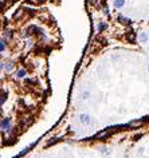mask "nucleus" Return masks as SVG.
Segmentation results:
<instances>
[{"mask_svg":"<svg viewBox=\"0 0 149 158\" xmlns=\"http://www.w3.org/2000/svg\"><path fill=\"white\" fill-rule=\"evenodd\" d=\"M89 95H90L89 91H85V93L82 94V98H83V99H87V98H89Z\"/></svg>","mask_w":149,"mask_h":158,"instance_id":"11","label":"nucleus"},{"mask_svg":"<svg viewBox=\"0 0 149 158\" xmlns=\"http://www.w3.org/2000/svg\"><path fill=\"white\" fill-rule=\"evenodd\" d=\"M5 99H7V95H5V94H2V95H0V106L5 102Z\"/></svg>","mask_w":149,"mask_h":158,"instance_id":"9","label":"nucleus"},{"mask_svg":"<svg viewBox=\"0 0 149 158\" xmlns=\"http://www.w3.org/2000/svg\"><path fill=\"white\" fill-rule=\"evenodd\" d=\"M42 2H45V0H42Z\"/></svg>","mask_w":149,"mask_h":158,"instance_id":"14","label":"nucleus"},{"mask_svg":"<svg viewBox=\"0 0 149 158\" xmlns=\"http://www.w3.org/2000/svg\"><path fill=\"white\" fill-rule=\"evenodd\" d=\"M125 5V0H114V8H122Z\"/></svg>","mask_w":149,"mask_h":158,"instance_id":"6","label":"nucleus"},{"mask_svg":"<svg viewBox=\"0 0 149 158\" xmlns=\"http://www.w3.org/2000/svg\"><path fill=\"white\" fill-rule=\"evenodd\" d=\"M26 75H27V71H26L24 68H19L18 71H16V74H15L16 79H22V78H26Z\"/></svg>","mask_w":149,"mask_h":158,"instance_id":"4","label":"nucleus"},{"mask_svg":"<svg viewBox=\"0 0 149 158\" xmlns=\"http://www.w3.org/2000/svg\"><path fill=\"white\" fill-rule=\"evenodd\" d=\"M12 129V121L8 117H4V118L0 119V130L3 133H8L9 130Z\"/></svg>","mask_w":149,"mask_h":158,"instance_id":"1","label":"nucleus"},{"mask_svg":"<svg viewBox=\"0 0 149 158\" xmlns=\"http://www.w3.org/2000/svg\"><path fill=\"white\" fill-rule=\"evenodd\" d=\"M120 20H122V23H124V24H128V23H130V19L122 18V16H121V18H120Z\"/></svg>","mask_w":149,"mask_h":158,"instance_id":"10","label":"nucleus"},{"mask_svg":"<svg viewBox=\"0 0 149 158\" xmlns=\"http://www.w3.org/2000/svg\"><path fill=\"white\" fill-rule=\"evenodd\" d=\"M4 36H5V38H11V36H12L11 31H5V32H4Z\"/></svg>","mask_w":149,"mask_h":158,"instance_id":"12","label":"nucleus"},{"mask_svg":"<svg viewBox=\"0 0 149 158\" xmlns=\"http://www.w3.org/2000/svg\"><path fill=\"white\" fill-rule=\"evenodd\" d=\"M104 28H106V24H105V23H100V24L97 26V31L98 32H101Z\"/></svg>","mask_w":149,"mask_h":158,"instance_id":"8","label":"nucleus"},{"mask_svg":"<svg viewBox=\"0 0 149 158\" xmlns=\"http://www.w3.org/2000/svg\"><path fill=\"white\" fill-rule=\"evenodd\" d=\"M5 47H7V43H5V39H2L0 40V52H3L5 50Z\"/></svg>","mask_w":149,"mask_h":158,"instance_id":"7","label":"nucleus"},{"mask_svg":"<svg viewBox=\"0 0 149 158\" xmlns=\"http://www.w3.org/2000/svg\"><path fill=\"white\" fill-rule=\"evenodd\" d=\"M13 68H15V63L13 62H4V68L3 70H4L5 72H11Z\"/></svg>","mask_w":149,"mask_h":158,"instance_id":"3","label":"nucleus"},{"mask_svg":"<svg viewBox=\"0 0 149 158\" xmlns=\"http://www.w3.org/2000/svg\"><path fill=\"white\" fill-rule=\"evenodd\" d=\"M138 39H140V42H141V43H147L148 40H149V36H148V33H147V32H141V33H140V36H138Z\"/></svg>","mask_w":149,"mask_h":158,"instance_id":"5","label":"nucleus"},{"mask_svg":"<svg viewBox=\"0 0 149 158\" xmlns=\"http://www.w3.org/2000/svg\"><path fill=\"white\" fill-rule=\"evenodd\" d=\"M148 71H149V66H148Z\"/></svg>","mask_w":149,"mask_h":158,"instance_id":"13","label":"nucleus"},{"mask_svg":"<svg viewBox=\"0 0 149 158\" xmlns=\"http://www.w3.org/2000/svg\"><path fill=\"white\" fill-rule=\"evenodd\" d=\"M79 122L82 123V125H90V122H91V117L89 115V114H86V113H82V114H79Z\"/></svg>","mask_w":149,"mask_h":158,"instance_id":"2","label":"nucleus"}]
</instances>
